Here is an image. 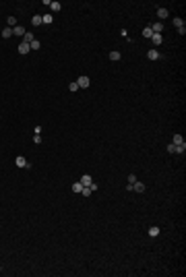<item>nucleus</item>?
<instances>
[{"mask_svg":"<svg viewBox=\"0 0 186 277\" xmlns=\"http://www.w3.org/2000/svg\"><path fill=\"white\" fill-rule=\"evenodd\" d=\"M31 23H33V25H41V15H35Z\"/></svg>","mask_w":186,"mask_h":277,"instance_id":"393cba45","label":"nucleus"},{"mask_svg":"<svg viewBox=\"0 0 186 277\" xmlns=\"http://www.w3.org/2000/svg\"><path fill=\"white\" fill-rule=\"evenodd\" d=\"M157 17H159V19H167V17H170L167 8H157Z\"/></svg>","mask_w":186,"mask_h":277,"instance_id":"9b49d317","label":"nucleus"},{"mask_svg":"<svg viewBox=\"0 0 186 277\" xmlns=\"http://www.w3.org/2000/svg\"><path fill=\"white\" fill-rule=\"evenodd\" d=\"M79 182H81V184H83V186H89V184H91V182H93V178H91V176H89V174H85V176H83V178H81V180H79Z\"/></svg>","mask_w":186,"mask_h":277,"instance_id":"0eeeda50","label":"nucleus"},{"mask_svg":"<svg viewBox=\"0 0 186 277\" xmlns=\"http://www.w3.org/2000/svg\"><path fill=\"white\" fill-rule=\"evenodd\" d=\"M147 56H149V60H157V58H161V54H159L157 50H149V52H147Z\"/></svg>","mask_w":186,"mask_h":277,"instance_id":"6e6552de","label":"nucleus"},{"mask_svg":"<svg viewBox=\"0 0 186 277\" xmlns=\"http://www.w3.org/2000/svg\"><path fill=\"white\" fill-rule=\"evenodd\" d=\"M15 163H17V166H19V168H31V166H29V161H27V159H25V157H23V155H17V159H15Z\"/></svg>","mask_w":186,"mask_h":277,"instance_id":"f03ea898","label":"nucleus"},{"mask_svg":"<svg viewBox=\"0 0 186 277\" xmlns=\"http://www.w3.org/2000/svg\"><path fill=\"white\" fill-rule=\"evenodd\" d=\"M33 143H35V145H39V143H41V137H39V135H35V137H33Z\"/></svg>","mask_w":186,"mask_h":277,"instance_id":"cd10ccee","label":"nucleus"},{"mask_svg":"<svg viewBox=\"0 0 186 277\" xmlns=\"http://www.w3.org/2000/svg\"><path fill=\"white\" fill-rule=\"evenodd\" d=\"M135 182H137V176L130 174V176H128V184H135Z\"/></svg>","mask_w":186,"mask_h":277,"instance_id":"bb28decb","label":"nucleus"},{"mask_svg":"<svg viewBox=\"0 0 186 277\" xmlns=\"http://www.w3.org/2000/svg\"><path fill=\"white\" fill-rule=\"evenodd\" d=\"M6 27H11V29L17 27V19H15V17H8V19H6Z\"/></svg>","mask_w":186,"mask_h":277,"instance_id":"f8f14e48","label":"nucleus"},{"mask_svg":"<svg viewBox=\"0 0 186 277\" xmlns=\"http://www.w3.org/2000/svg\"><path fill=\"white\" fill-rule=\"evenodd\" d=\"M172 138H174V141H172V145H182V143H184V138H182V135H174Z\"/></svg>","mask_w":186,"mask_h":277,"instance_id":"4468645a","label":"nucleus"},{"mask_svg":"<svg viewBox=\"0 0 186 277\" xmlns=\"http://www.w3.org/2000/svg\"><path fill=\"white\" fill-rule=\"evenodd\" d=\"M41 23H52V15H43L41 17Z\"/></svg>","mask_w":186,"mask_h":277,"instance_id":"a878e982","label":"nucleus"},{"mask_svg":"<svg viewBox=\"0 0 186 277\" xmlns=\"http://www.w3.org/2000/svg\"><path fill=\"white\" fill-rule=\"evenodd\" d=\"M23 37H25L23 41H27V44H31V41L35 39V37H33V33H29V31H27V33H25V35H23Z\"/></svg>","mask_w":186,"mask_h":277,"instance_id":"6ab92c4d","label":"nucleus"},{"mask_svg":"<svg viewBox=\"0 0 186 277\" xmlns=\"http://www.w3.org/2000/svg\"><path fill=\"white\" fill-rule=\"evenodd\" d=\"M108 58L112 60V62H118L122 56H120V52H118V50H114V52H110V56H108Z\"/></svg>","mask_w":186,"mask_h":277,"instance_id":"423d86ee","label":"nucleus"},{"mask_svg":"<svg viewBox=\"0 0 186 277\" xmlns=\"http://www.w3.org/2000/svg\"><path fill=\"white\" fill-rule=\"evenodd\" d=\"M68 91H73V93H75V91H79V85H77V81H73V83L68 85Z\"/></svg>","mask_w":186,"mask_h":277,"instance_id":"4be33fe9","label":"nucleus"},{"mask_svg":"<svg viewBox=\"0 0 186 277\" xmlns=\"http://www.w3.org/2000/svg\"><path fill=\"white\" fill-rule=\"evenodd\" d=\"M60 8H62V4H60V2H50V11H52V13H58Z\"/></svg>","mask_w":186,"mask_h":277,"instance_id":"ddd939ff","label":"nucleus"},{"mask_svg":"<svg viewBox=\"0 0 186 277\" xmlns=\"http://www.w3.org/2000/svg\"><path fill=\"white\" fill-rule=\"evenodd\" d=\"M151 41L155 46H161L163 44V37H161V33H153V37H151Z\"/></svg>","mask_w":186,"mask_h":277,"instance_id":"39448f33","label":"nucleus"},{"mask_svg":"<svg viewBox=\"0 0 186 277\" xmlns=\"http://www.w3.org/2000/svg\"><path fill=\"white\" fill-rule=\"evenodd\" d=\"M132 190H135V192H143V190H145V184H143V182H139V180H137V182L132 184Z\"/></svg>","mask_w":186,"mask_h":277,"instance_id":"1a4fd4ad","label":"nucleus"},{"mask_svg":"<svg viewBox=\"0 0 186 277\" xmlns=\"http://www.w3.org/2000/svg\"><path fill=\"white\" fill-rule=\"evenodd\" d=\"M143 37H149V39L153 37V31H151V27H145V29H143Z\"/></svg>","mask_w":186,"mask_h":277,"instance_id":"f3484780","label":"nucleus"},{"mask_svg":"<svg viewBox=\"0 0 186 277\" xmlns=\"http://www.w3.org/2000/svg\"><path fill=\"white\" fill-rule=\"evenodd\" d=\"M186 151V143H182V145H176V151L174 153H178V155H182Z\"/></svg>","mask_w":186,"mask_h":277,"instance_id":"2eb2a0df","label":"nucleus"},{"mask_svg":"<svg viewBox=\"0 0 186 277\" xmlns=\"http://www.w3.org/2000/svg\"><path fill=\"white\" fill-rule=\"evenodd\" d=\"M25 33H27V29H25V27H21V25H17V27L13 29V35H15V37H23Z\"/></svg>","mask_w":186,"mask_h":277,"instance_id":"7ed1b4c3","label":"nucleus"},{"mask_svg":"<svg viewBox=\"0 0 186 277\" xmlns=\"http://www.w3.org/2000/svg\"><path fill=\"white\" fill-rule=\"evenodd\" d=\"M29 46H31V50H39V48H41V44H39L37 39H33V41H31Z\"/></svg>","mask_w":186,"mask_h":277,"instance_id":"412c9836","label":"nucleus"},{"mask_svg":"<svg viewBox=\"0 0 186 277\" xmlns=\"http://www.w3.org/2000/svg\"><path fill=\"white\" fill-rule=\"evenodd\" d=\"M151 31H153V33H161V31H163V23H153V25H151Z\"/></svg>","mask_w":186,"mask_h":277,"instance_id":"9d476101","label":"nucleus"},{"mask_svg":"<svg viewBox=\"0 0 186 277\" xmlns=\"http://www.w3.org/2000/svg\"><path fill=\"white\" fill-rule=\"evenodd\" d=\"M11 35H13V29L11 27H4L2 29V37H11Z\"/></svg>","mask_w":186,"mask_h":277,"instance_id":"a211bd4d","label":"nucleus"},{"mask_svg":"<svg viewBox=\"0 0 186 277\" xmlns=\"http://www.w3.org/2000/svg\"><path fill=\"white\" fill-rule=\"evenodd\" d=\"M77 85H79V89H87L91 85V81H89V77H85V75H81L77 79Z\"/></svg>","mask_w":186,"mask_h":277,"instance_id":"f257e3e1","label":"nucleus"},{"mask_svg":"<svg viewBox=\"0 0 186 277\" xmlns=\"http://www.w3.org/2000/svg\"><path fill=\"white\" fill-rule=\"evenodd\" d=\"M174 151H176V145L170 143V145H167V153H174Z\"/></svg>","mask_w":186,"mask_h":277,"instance_id":"c85d7f7f","label":"nucleus"},{"mask_svg":"<svg viewBox=\"0 0 186 277\" xmlns=\"http://www.w3.org/2000/svg\"><path fill=\"white\" fill-rule=\"evenodd\" d=\"M149 236H153V238L159 236V228L157 226H151V228H149Z\"/></svg>","mask_w":186,"mask_h":277,"instance_id":"dca6fc26","label":"nucleus"},{"mask_svg":"<svg viewBox=\"0 0 186 277\" xmlns=\"http://www.w3.org/2000/svg\"><path fill=\"white\" fill-rule=\"evenodd\" d=\"M89 188H91V190H99V186H97L95 182H91V184H89Z\"/></svg>","mask_w":186,"mask_h":277,"instance_id":"c756f323","label":"nucleus"},{"mask_svg":"<svg viewBox=\"0 0 186 277\" xmlns=\"http://www.w3.org/2000/svg\"><path fill=\"white\" fill-rule=\"evenodd\" d=\"M73 190H75V192H81V190H83V184H81V182H75V184H73Z\"/></svg>","mask_w":186,"mask_h":277,"instance_id":"5701e85b","label":"nucleus"},{"mask_svg":"<svg viewBox=\"0 0 186 277\" xmlns=\"http://www.w3.org/2000/svg\"><path fill=\"white\" fill-rule=\"evenodd\" d=\"M174 25H176V29H178V27H184V21L180 19V17H176V19H174Z\"/></svg>","mask_w":186,"mask_h":277,"instance_id":"aec40b11","label":"nucleus"},{"mask_svg":"<svg viewBox=\"0 0 186 277\" xmlns=\"http://www.w3.org/2000/svg\"><path fill=\"white\" fill-rule=\"evenodd\" d=\"M31 52V46L27 44V41H21L19 44V54H29Z\"/></svg>","mask_w":186,"mask_h":277,"instance_id":"20e7f679","label":"nucleus"},{"mask_svg":"<svg viewBox=\"0 0 186 277\" xmlns=\"http://www.w3.org/2000/svg\"><path fill=\"white\" fill-rule=\"evenodd\" d=\"M81 192H83V196H89V194L93 192V190H91L89 186H83V190H81Z\"/></svg>","mask_w":186,"mask_h":277,"instance_id":"b1692460","label":"nucleus"}]
</instances>
